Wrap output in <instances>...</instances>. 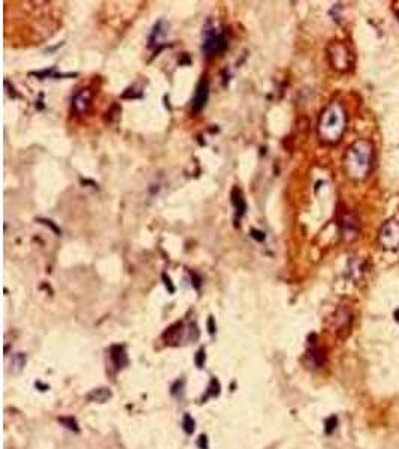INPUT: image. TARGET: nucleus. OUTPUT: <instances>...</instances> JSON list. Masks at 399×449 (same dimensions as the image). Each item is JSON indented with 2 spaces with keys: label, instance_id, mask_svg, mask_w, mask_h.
<instances>
[{
  "label": "nucleus",
  "instance_id": "nucleus-24",
  "mask_svg": "<svg viewBox=\"0 0 399 449\" xmlns=\"http://www.w3.org/2000/svg\"><path fill=\"white\" fill-rule=\"evenodd\" d=\"M39 222L45 223V225H46V226H49V228H51V229H52V231H54V232H55L57 235H60V229H57V228H55V226H54V225L51 223V220H39Z\"/></svg>",
  "mask_w": 399,
  "mask_h": 449
},
{
  "label": "nucleus",
  "instance_id": "nucleus-3",
  "mask_svg": "<svg viewBox=\"0 0 399 449\" xmlns=\"http://www.w3.org/2000/svg\"><path fill=\"white\" fill-rule=\"evenodd\" d=\"M327 57L332 68L338 72H349L353 66V54L350 48L341 41H334L329 44Z\"/></svg>",
  "mask_w": 399,
  "mask_h": 449
},
{
  "label": "nucleus",
  "instance_id": "nucleus-4",
  "mask_svg": "<svg viewBox=\"0 0 399 449\" xmlns=\"http://www.w3.org/2000/svg\"><path fill=\"white\" fill-rule=\"evenodd\" d=\"M227 47H229V42L223 32H219L217 29L205 30V41L202 45V51L208 57L224 52L227 50Z\"/></svg>",
  "mask_w": 399,
  "mask_h": 449
},
{
  "label": "nucleus",
  "instance_id": "nucleus-19",
  "mask_svg": "<svg viewBox=\"0 0 399 449\" xmlns=\"http://www.w3.org/2000/svg\"><path fill=\"white\" fill-rule=\"evenodd\" d=\"M182 428H184L185 434H193V431H194V419L188 413H185L182 418Z\"/></svg>",
  "mask_w": 399,
  "mask_h": 449
},
{
  "label": "nucleus",
  "instance_id": "nucleus-9",
  "mask_svg": "<svg viewBox=\"0 0 399 449\" xmlns=\"http://www.w3.org/2000/svg\"><path fill=\"white\" fill-rule=\"evenodd\" d=\"M90 105H91V92H90L89 89L80 90V92L74 96V99H72V106H74V109H75L77 112H80V114L86 112V111L90 108Z\"/></svg>",
  "mask_w": 399,
  "mask_h": 449
},
{
  "label": "nucleus",
  "instance_id": "nucleus-21",
  "mask_svg": "<svg viewBox=\"0 0 399 449\" xmlns=\"http://www.w3.org/2000/svg\"><path fill=\"white\" fill-rule=\"evenodd\" d=\"M196 365L199 367V368H202L204 367V364H205V349H199V352L196 353Z\"/></svg>",
  "mask_w": 399,
  "mask_h": 449
},
{
  "label": "nucleus",
  "instance_id": "nucleus-27",
  "mask_svg": "<svg viewBox=\"0 0 399 449\" xmlns=\"http://www.w3.org/2000/svg\"><path fill=\"white\" fill-rule=\"evenodd\" d=\"M395 319H396V322H399V310L395 313Z\"/></svg>",
  "mask_w": 399,
  "mask_h": 449
},
{
  "label": "nucleus",
  "instance_id": "nucleus-14",
  "mask_svg": "<svg viewBox=\"0 0 399 449\" xmlns=\"http://www.w3.org/2000/svg\"><path fill=\"white\" fill-rule=\"evenodd\" d=\"M182 322H177L175 325H172V327H169L168 328V331L163 334V337L168 340V342H172V340H178L179 339V336H181V333H182Z\"/></svg>",
  "mask_w": 399,
  "mask_h": 449
},
{
  "label": "nucleus",
  "instance_id": "nucleus-11",
  "mask_svg": "<svg viewBox=\"0 0 399 449\" xmlns=\"http://www.w3.org/2000/svg\"><path fill=\"white\" fill-rule=\"evenodd\" d=\"M323 362H324V353H323V350L320 348L314 346V348H311L307 352V355H305V364L308 367L317 368V367L323 365Z\"/></svg>",
  "mask_w": 399,
  "mask_h": 449
},
{
  "label": "nucleus",
  "instance_id": "nucleus-22",
  "mask_svg": "<svg viewBox=\"0 0 399 449\" xmlns=\"http://www.w3.org/2000/svg\"><path fill=\"white\" fill-rule=\"evenodd\" d=\"M250 235H251L254 240H257L259 243H262V241L265 240V234H263L262 231H257V229H251V231H250Z\"/></svg>",
  "mask_w": 399,
  "mask_h": 449
},
{
  "label": "nucleus",
  "instance_id": "nucleus-8",
  "mask_svg": "<svg viewBox=\"0 0 399 449\" xmlns=\"http://www.w3.org/2000/svg\"><path fill=\"white\" fill-rule=\"evenodd\" d=\"M168 33H169V24H168L166 21L160 20V21L154 26V29H153V32H151V36H150V47L159 50V48L165 44V41H166V38H168Z\"/></svg>",
  "mask_w": 399,
  "mask_h": 449
},
{
  "label": "nucleus",
  "instance_id": "nucleus-17",
  "mask_svg": "<svg viewBox=\"0 0 399 449\" xmlns=\"http://www.w3.org/2000/svg\"><path fill=\"white\" fill-rule=\"evenodd\" d=\"M337 425H338V418L335 415L329 416L326 421H324V433L326 434H332L335 430H337Z\"/></svg>",
  "mask_w": 399,
  "mask_h": 449
},
{
  "label": "nucleus",
  "instance_id": "nucleus-12",
  "mask_svg": "<svg viewBox=\"0 0 399 449\" xmlns=\"http://www.w3.org/2000/svg\"><path fill=\"white\" fill-rule=\"evenodd\" d=\"M109 356L117 368H124L129 364V358L123 346H112L109 350Z\"/></svg>",
  "mask_w": 399,
  "mask_h": 449
},
{
  "label": "nucleus",
  "instance_id": "nucleus-2",
  "mask_svg": "<svg viewBox=\"0 0 399 449\" xmlns=\"http://www.w3.org/2000/svg\"><path fill=\"white\" fill-rule=\"evenodd\" d=\"M346 111L341 103L332 102L326 109L321 112L317 124L318 138L324 144H337L341 141L343 134L346 131Z\"/></svg>",
  "mask_w": 399,
  "mask_h": 449
},
{
  "label": "nucleus",
  "instance_id": "nucleus-10",
  "mask_svg": "<svg viewBox=\"0 0 399 449\" xmlns=\"http://www.w3.org/2000/svg\"><path fill=\"white\" fill-rule=\"evenodd\" d=\"M230 201L235 207V211H236V219H241L244 214H245V210H247V202H245V198L242 195V192L239 187H233L232 189V194H230Z\"/></svg>",
  "mask_w": 399,
  "mask_h": 449
},
{
  "label": "nucleus",
  "instance_id": "nucleus-13",
  "mask_svg": "<svg viewBox=\"0 0 399 449\" xmlns=\"http://www.w3.org/2000/svg\"><path fill=\"white\" fill-rule=\"evenodd\" d=\"M111 397H112V393L109 388H96L87 394V400L91 403H106Z\"/></svg>",
  "mask_w": 399,
  "mask_h": 449
},
{
  "label": "nucleus",
  "instance_id": "nucleus-16",
  "mask_svg": "<svg viewBox=\"0 0 399 449\" xmlns=\"http://www.w3.org/2000/svg\"><path fill=\"white\" fill-rule=\"evenodd\" d=\"M363 261L360 259H353L350 262V276L355 279V280H359L362 276H363Z\"/></svg>",
  "mask_w": 399,
  "mask_h": 449
},
{
  "label": "nucleus",
  "instance_id": "nucleus-1",
  "mask_svg": "<svg viewBox=\"0 0 399 449\" xmlns=\"http://www.w3.org/2000/svg\"><path fill=\"white\" fill-rule=\"evenodd\" d=\"M374 168V146L366 140L353 143L344 154V171L349 178L365 180Z\"/></svg>",
  "mask_w": 399,
  "mask_h": 449
},
{
  "label": "nucleus",
  "instance_id": "nucleus-5",
  "mask_svg": "<svg viewBox=\"0 0 399 449\" xmlns=\"http://www.w3.org/2000/svg\"><path fill=\"white\" fill-rule=\"evenodd\" d=\"M378 241L386 250H395L399 247V222L389 220L386 222L378 234Z\"/></svg>",
  "mask_w": 399,
  "mask_h": 449
},
{
  "label": "nucleus",
  "instance_id": "nucleus-28",
  "mask_svg": "<svg viewBox=\"0 0 399 449\" xmlns=\"http://www.w3.org/2000/svg\"><path fill=\"white\" fill-rule=\"evenodd\" d=\"M398 18H399V12H398Z\"/></svg>",
  "mask_w": 399,
  "mask_h": 449
},
{
  "label": "nucleus",
  "instance_id": "nucleus-23",
  "mask_svg": "<svg viewBox=\"0 0 399 449\" xmlns=\"http://www.w3.org/2000/svg\"><path fill=\"white\" fill-rule=\"evenodd\" d=\"M197 446L201 449H208V437L207 436H201L197 440Z\"/></svg>",
  "mask_w": 399,
  "mask_h": 449
},
{
  "label": "nucleus",
  "instance_id": "nucleus-18",
  "mask_svg": "<svg viewBox=\"0 0 399 449\" xmlns=\"http://www.w3.org/2000/svg\"><path fill=\"white\" fill-rule=\"evenodd\" d=\"M58 422H60V424H63V425H64L66 428H69V430L75 431V433H78V431H80V428H78V424H77V421H75L74 418H71V416L58 418Z\"/></svg>",
  "mask_w": 399,
  "mask_h": 449
},
{
  "label": "nucleus",
  "instance_id": "nucleus-20",
  "mask_svg": "<svg viewBox=\"0 0 399 449\" xmlns=\"http://www.w3.org/2000/svg\"><path fill=\"white\" fill-rule=\"evenodd\" d=\"M219 394H220V383H219V380L213 379L211 383H210V388H208L207 397H205L204 400H207V399H210V397H216V396H219Z\"/></svg>",
  "mask_w": 399,
  "mask_h": 449
},
{
  "label": "nucleus",
  "instance_id": "nucleus-25",
  "mask_svg": "<svg viewBox=\"0 0 399 449\" xmlns=\"http://www.w3.org/2000/svg\"><path fill=\"white\" fill-rule=\"evenodd\" d=\"M163 280H165V285H166V286H169V292H171V294H174L175 288L172 286V283H171V279H169V277H166V274H163Z\"/></svg>",
  "mask_w": 399,
  "mask_h": 449
},
{
  "label": "nucleus",
  "instance_id": "nucleus-26",
  "mask_svg": "<svg viewBox=\"0 0 399 449\" xmlns=\"http://www.w3.org/2000/svg\"><path fill=\"white\" fill-rule=\"evenodd\" d=\"M208 328H210V334H214V333H216L214 319H213V317H210V319H208Z\"/></svg>",
  "mask_w": 399,
  "mask_h": 449
},
{
  "label": "nucleus",
  "instance_id": "nucleus-15",
  "mask_svg": "<svg viewBox=\"0 0 399 449\" xmlns=\"http://www.w3.org/2000/svg\"><path fill=\"white\" fill-rule=\"evenodd\" d=\"M24 365H26V355L21 353V352L15 353L11 359V371L12 373H20L24 368Z\"/></svg>",
  "mask_w": 399,
  "mask_h": 449
},
{
  "label": "nucleus",
  "instance_id": "nucleus-6",
  "mask_svg": "<svg viewBox=\"0 0 399 449\" xmlns=\"http://www.w3.org/2000/svg\"><path fill=\"white\" fill-rule=\"evenodd\" d=\"M340 228H341L343 238L347 241H352L359 235V228H360L359 219L353 213L346 211V213H343V216L340 219Z\"/></svg>",
  "mask_w": 399,
  "mask_h": 449
},
{
  "label": "nucleus",
  "instance_id": "nucleus-7",
  "mask_svg": "<svg viewBox=\"0 0 399 449\" xmlns=\"http://www.w3.org/2000/svg\"><path fill=\"white\" fill-rule=\"evenodd\" d=\"M210 98V83L208 80H201V83L197 84L194 96L191 99V112L193 114H199L207 105Z\"/></svg>",
  "mask_w": 399,
  "mask_h": 449
}]
</instances>
